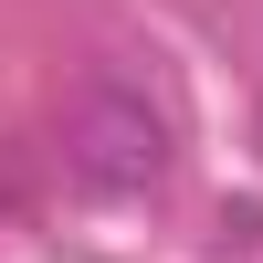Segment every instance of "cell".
Instances as JSON below:
<instances>
[{"label":"cell","mask_w":263,"mask_h":263,"mask_svg":"<svg viewBox=\"0 0 263 263\" xmlns=\"http://www.w3.org/2000/svg\"><path fill=\"white\" fill-rule=\"evenodd\" d=\"M63 168L95 200H158L168 168H179V116L137 74H95L74 95V116H63Z\"/></svg>","instance_id":"6da1fadb"}]
</instances>
